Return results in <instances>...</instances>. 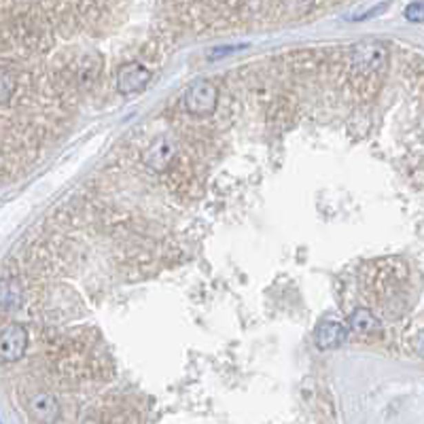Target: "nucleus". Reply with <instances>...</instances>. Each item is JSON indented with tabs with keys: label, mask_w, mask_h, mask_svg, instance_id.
Returning <instances> with one entry per match:
<instances>
[{
	"label": "nucleus",
	"mask_w": 424,
	"mask_h": 424,
	"mask_svg": "<svg viewBox=\"0 0 424 424\" xmlns=\"http://www.w3.org/2000/svg\"><path fill=\"white\" fill-rule=\"evenodd\" d=\"M219 104V90L210 79H195L189 83L183 96V106L189 115L195 117H206L212 115Z\"/></svg>",
	"instance_id": "1"
},
{
	"label": "nucleus",
	"mask_w": 424,
	"mask_h": 424,
	"mask_svg": "<svg viewBox=\"0 0 424 424\" xmlns=\"http://www.w3.org/2000/svg\"><path fill=\"white\" fill-rule=\"evenodd\" d=\"M13 92H15V79L9 74V70H5L3 72V94H0V98H3V104L9 102Z\"/></svg>",
	"instance_id": "11"
},
{
	"label": "nucleus",
	"mask_w": 424,
	"mask_h": 424,
	"mask_svg": "<svg viewBox=\"0 0 424 424\" xmlns=\"http://www.w3.org/2000/svg\"><path fill=\"white\" fill-rule=\"evenodd\" d=\"M28 342H30V335H28L26 327L19 323H9L3 327L0 333V359L5 365L21 361V356L28 350Z\"/></svg>",
	"instance_id": "4"
},
{
	"label": "nucleus",
	"mask_w": 424,
	"mask_h": 424,
	"mask_svg": "<svg viewBox=\"0 0 424 424\" xmlns=\"http://www.w3.org/2000/svg\"><path fill=\"white\" fill-rule=\"evenodd\" d=\"M388 51L378 41H365L350 49V64L359 74H374L386 66Z\"/></svg>",
	"instance_id": "2"
},
{
	"label": "nucleus",
	"mask_w": 424,
	"mask_h": 424,
	"mask_svg": "<svg viewBox=\"0 0 424 424\" xmlns=\"http://www.w3.org/2000/svg\"><path fill=\"white\" fill-rule=\"evenodd\" d=\"M0 299H3V310H5V312H15V310L21 307V303H23V289H21L17 278H5L3 280V295H0Z\"/></svg>",
	"instance_id": "9"
},
{
	"label": "nucleus",
	"mask_w": 424,
	"mask_h": 424,
	"mask_svg": "<svg viewBox=\"0 0 424 424\" xmlns=\"http://www.w3.org/2000/svg\"><path fill=\"white\" fill-rule=\"evenodd\" d=\"M405 19L412 23H422L424 21V3L422 0H416V3H410L403 11Z\"/></svg>",
	"instance_id": "10"
},
{
	"label": "nucleus",
	"mask_w": 424,
	"mask_h": 424,
	"mask_svg": "<svg viewBox=\"0 0 424 424\" xmlns=\"http://www.w3.org/2000/svg\"><path fill=\"white\" fill-rule=\"evenodd\" d=\"M412 348H414V352H416L418 356L424 359V329L418 331V333L414 335V339H412Z\"/></svg>",
	"instance_id": "12"
},
{
	"label": "nucleus",
	"mask_w": 424,
	"mask_h": 424,
	"mask_svg": "<svg viewBox=\"0 0 424 424\" xmlns=\"http://www.w3.org/2000/svg\"><path fill=\"white\" fill-rule=\"evenodd\" d=\"M151 83V70L140 62H128L117 70V92L123 96L140 94Z\"/></svg>",
	"instance_id": "6"
},
{
	"label": "nucleus",
	"mask_w": 424,
	"mask_h": 424,
	"mask_svg": "<svg viewBox=\"0 0 424 424\" xmlns=\"http://www.w3.org/2000/svg\"><path fill=\"white\" fill-rule=\"evenodd\" d=\"M348 325L339 323L335 319H323L314 329V344L319 350H333L346 344L348 339Z\"/></svg>",
	"instance_id": "7"
},
{
	"label": "nucleus",
	"mask_w": 424,
	"mask_h": 424,
	"mask_svg": "<svg viewBox=\"0 0 424 424\" xmlns=\"http://www.w3.org/2000/svg\"><path fill=\"white\" fill-rule=\"evenodd\" d=\"M83 424H98V422H94V420H88V422H83Z\"/></svg>",
	"instance_id": "13"
},
{
	"label": "nucleus",
	"mask_w": 424,
	"mask_h": 424,
	"mask_svg": "<svg viewBox=\"0 0 424 424\" xmlns=\"http://www.w3.org/2000/svg\"><path fill=\"white\" fill-rule=\"evenodd\" d=\"M346 325H348L350 331H354L359 335H376L382 327L378 316L367 307H356L354 312H350Z\"/></svg>",
	"instance_id": "8"
},
{
	"label": "nucleus",
	"mask_w": 424,
	"mask_h": 424,
	"mask_svg": "<svg viewBox=\"0 0 424 424\" xmlns=\"http://www.w3.org/2000/svg\"><path fill=\"white\" fill-rule=\"evenodd\" d=\"M176 155H179L176 140L168 134H161L149 143V147L143 153V161L147 168L153 170V172H165V170L176 161Z\"/></svg>",
	"instance_id": "3"
},
{
	"label": "nucleus",
	"mask_w": 424,
	"mask_h": 424,
	"mask_svg": "<svg viewBox=\"0 0 424 424\" xmlns=\"http://www.w3.org/2000/svg\"><path fill=\"white\" fill-rule=\"evenodd\" d=\"M28 414L30 418L39 424H55L62 414L60 401L55 399V394H51L49 390H37L28 397Z\"/></svg>",
	"instance_id": "5"
}]
</instances>
